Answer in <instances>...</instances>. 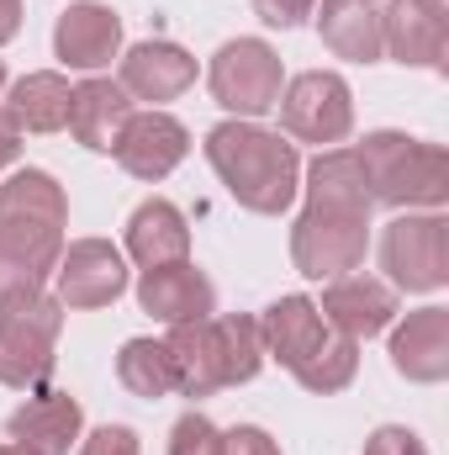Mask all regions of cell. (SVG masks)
Segmentation results:
<instances>
[{
  "label": "cell",
  "mask_w": 449,
  "mask_h": 455,
  "mask_svg": "<svg viewBox=\"0 0 449 455\" xmlns=\"http://www.w3.org/2000/svg\"><path fill=\"white\" fill-rule=\"evenodd\" d=\"M69 202L48 170H16L0 186V291L43 286L64 254Z\"/></svg>",
  "instance_id": "1"
},
{
  "label": "cell",
  "mask_w": 449,
  "mask_h": 455,
  "mask_svg": "<svg viewBox=\"0 0 449 455\" xmlns=\"http://www.w3.org/2000/svg\"><path fill=\"white\" fill-rule=\"evenodd\" d=\"M207 159L223 175L227 196L259 218H280L302 191L296 143H286L280 132H264L254 122H217L207 132Z\"/></svg>",
  "instance_id": "2"
},
{
  "label": "cell",
  "mask_w": 449,
  "mask_h": 455,
  "mask_svg": "<svg viewBox=\"0 0 449 455\" xmlns=\"http://www.w3.org/2000/svg\"><path fill=\"white\" fill-rule=\"evenodd\" d=\"M164 349L175 360V392H185V397H212L223 387L254 381L264 365L259 318H243V313L175 323Z\"/></svg>",
  "instance_id": "3"
},
{
  "label": "cell",
  "mask_w": 449,
  "mask_h": 455,
  "mask_svg": "<svg viewBox=\"0 0 449 455\" xmlns=\"http://www.w3.org/2000/svg\"><path fill=\"white\" fill-rule=\"evenodd\" d=\"M359 170L370 180V202L386 207H445L449 196V154L439 143L407 132H370L359 148Z\"/></svg>",
  "instance_id": "4"
},
{
  "label": "cell",
  "mask_w": 449,
  "mask_h": 455,
  "mask_svg": "<svg viewBox=\"0 0 449 455\" xmlns=\"http://www.w3.org/2000/svg\"><path fill=\"white\" fill-rule=\"evenodd\" d=\"M64 329L59 297L43 286H5L0 291V381L27 392L43 387L53 371V344Z\"/></svg>",
  "instance_id": "5"
},
{
  "label": "cell",
  "mask_w": 449,
  "mask_h": 455,
  "mask_svg": "<svg viewBox=\"0 0 449 455\" xmlns=\"http://www.w3.org/2000/svg\"><path fill=\"white\" fill-rule=\"evenodd\" d=\"M365 243H370V218L343 212V207H307L291 228V259L312 281H338V275L359 270Z\"/></svg>",
  "instance_id": "6"
},
{
  "label": "cell",
  "mask_w": 449,
  "mask_h": 455,
  "mask_svg": "<svg viewBox=\"0 0 449 455\" xmlns=\"http://www.w3.org/2000/svg\"><path fill=\"white\" fill-rule=\"evenodd\" d=\"M207 85L232 116H264L280 101V53L264 37H232L217 48Z\"/></svg>",
  "instance_id": "7"
},
{
  "label": "cell",
  "mask_w": 449,
  "mask_h": 455,
  "mask_svg": "<svg viewBox=\"0 0 449 455\" xmlns=\"http://www.w3.org/2000/svg\"><path fill=\"white\" fill-rule=\"evenodd\" d=\"M381 270L402 291H439L449 281V223L439 212H407L381 238Z\"/></svg>",
  "instance_id": "8"
},
{
  "label": "cell",
  "mask_w": 449,
  "mask_h": 455,
  "mask_svg": "<svg viewBox=\"0 0 449 455\" xmlns=\"http://www.w3.org/2000/svg\"><path fill=\"white\" fill-rule=\"evenodd\" d=\"M275 107H280V122H286L291 138L318 143V148L343 143L349 127H354V96H349V85H343L338 75H328V69L296 75V80L280 91Z\"/></svg>",
  "instance_id": "9"
},
{
  "label": "cell",
  "mask_w": 449,
  "mask_h": 455,
  "mask_svg": "<svg viewBox=\"0 0 449 455\" xmlns=\"http://www.w3.org/2000/svg\"><path fill=\"white\" fill-rule=\"evenodd\" d=\"M53 297L59 307H106L127 291V259L106 238H80L53 265Z\"/></svg>",
  "instance_id": "10"
},
{
  "label": "cell",
  "mask_w": 449,
  "mask_h": 455,
  "mask_svg": "<svg viewBox=\"0 0 449 455\" xmlns=\"http://www.w3.org/2000/svg\"><path fill=\"white\" fill-rule=\"evenodd\" d=\"M381 43L397 64L439 69L449 53V0H391L381 11Z\"/></svg>",
  "instance_id": "11"
},
{
  "label": "cell",
  "mask_w": 449,
  "mask_h": 455,
  "mask_svg": "<svg viewBox=\"0 0 449 455\" xmlns=\"http://www.w3.org/2000/svg\"><path fill=\"white\" fill-rule=\"evenodd\" d=\"M112 154L127 175H138V180H164V175L191 154V132H185L169 112H132Z\"/></svg>",
  "instance_id": "12"
},
{
  "label": "cell",
  "mask_w": 449,
  "mask_h": 455,
  "mask_svg": "<svg viewBox=\"0 0 449 455\" xmlns=\"http://www.w3.org/2000/svg\"><path fill=\"white\" fill-rule=\"evenodd\" d=\"M138 302H143L148 318H159V323L175 329V323L212 318L217 291H212V281H207L191 259H175V265H154V270H143V281H138Z\"/></svg>",
  "instance_id": "13"
},
{
  "label": "cell",
  "mask_w": 449,
  "mask_h": 455,
  "mask_svg": "<svg viewBox=\"0 0 449 455\" xmlns=\"http://www.w3.org/2000/svg\"><path fill=\"white\" fill-rule=\"evenodd\" d=\"M318 313L343 339H370V334H381L397 318V291L386 281H370V275H338L334 286L323 291Z\"/></svg>",
  "instance_id": "14"
},
{
  "label": "cell",
  "mask_w": 449,
  "mask_h": 455,
  "mask_svg": "<svg viewBox=\"0 0 449 455\" xmlns=\"http://www.w3.org/2000/svg\"><path fill=\"white\" fill-rule=\"evenodd\" d=\"M116 48H122V16L112 5L80 0L53 21V53L69 69H101L116 59Z\"/></svg>",
  "instance_id": "15"
},
{
  "label": "cell",
  "mask_w": 449,
  "mask_h": 455,
  "mask_svg": "<svg viewBox=\"0 0 449 455\" xmlns=\"http://www.w3.org/2000/svg\"><path fill=\"white\" fill-rule=\"evenodd\" d=\"M80 429H85V413H80V403L69 392H37L32 403H21L5 419V435L37 455H69Z\"/></svg>",
  "instance_id": "16"
},
{
  "label": "cell",
  "mask_w": 449,
  "mask_h": 455,
  "mask_svg": "<svg viewBox=\"0 0 449 455\" xmlns=\"http://www.w3.org/2000/svg\"><path fill=\"white\" fill-rule=\"evenodd\" d=\"M127 96L138 101H175L180 91L196 85V59L180 48V43H138L127 59H122V80H116Z\"/></svg>",
  "instance_id": "17"
},
{
  "label": "cell",
  "mask_w": 449,
  "mask_h": 455,
  "mask_svg": "<svg viewBox=\"0 0 449 455\" xmlns=\"http://www.w3.org/2000/svg\"><path fill=\"white\" fill-rule=\"evenodd\" d=\"M391 365L407 381H445L449 376V307H418L407 323L391 334Z\"/></svg>",
  "instance_id": "18"
},
{
  "label": "cell",
  "mask_w": 449,
  "mask_h": 455,
  "mask_svg": "<svg viewBox=\"0 0 449 455\" xmlns=\"http://www.w3.org/2000/svg\"><path fill=\"white\" fill-rule=\"evenodd\" d=\"M259 339H264V355H275L286 371H296L318 344L328 339V323H323V313H318L312 297H280V302L264 307Z\"/></svg>",
  "instance_id": "19"
},
{
  "label": "cell",
  "mask_w": 449,
  "mask_h": 455,
  "mask_svg": "<svg viewBox=\"0 0 449 455\" xmlns=\"http://www.w3.org/2000/svg\"><path fill=\"white\" fill-rule=\"evenodd\" d=\"M132 116V96L116 85V80H85L75 85V101H69V132L96 148V154H112L122 127Z\"/></svg>",
  "instance_id": "20"
},
{
  "label": "cell",
  "mask_w": 449,
  "mask_h": 455,
  "mask_svg": "<svg viewBox=\"0 0 449 455\" xmlns=\"http://www.w3.org/2000/svg\"><path fill=\"white\" fill-rule=\"evenodd\" d=\"M127 254H132L143 270L185 259V254H191V228L180 218V207H175V202H159V196L143 202V207L127 218Z\"/></svg>",
  "instance_id": "21"
},
{
  "label": "cell",
  "mask_w": 449,
  "mask_h": 455,
  "mask_svg": "<svg viewBox=\"0 0 449 455\" xmlns=\"http://www.w3.org/2000/svg\"><path fill=\"white\" fill-rule=\"evenodd\" d=\"M318 32H323V43L334 48L338 59H349V64H375L386 53V43H381V11L370 0H323Z\"/></svg>",
  "instance_id": "22"
},
{
  "label": "cell",
  "mask_w": 449,
  "mask_h": 455,
  "mask_svg": "<svg viewBox=\"0 0 449 455\" xmlns=\"http://www.w3.org/2000/svg\"><path fill=\"white\" fill-rule=\"evenodd\" d=\"M307 207H343V212H365L370 218V180L359 170L354 148H323L307 164Z\"/></svg>",
  "instance_id": "23"
},
{
  "label": "cell",
  "mask_w": 449,
  "mask_h": 455,
  "mask_svg": "<svg viewBox=\"0 0 449 455\" xmlns=\"http://www.w3.org/2000/svg\"><path fill=\"white\" fill-rule=\"evenodd\" d=\"M69 101H75V85L64 75L43 69V75H21L11 85V107L5 112H11V122L21 132H59V127H69Z\"/></svg>",
  "instance_id": "24"
},
{
  "label": "cell",
  "mask_w": 449,
  "mask_h": 455,
  "mask_svg": "<svg viewBox=\"0 0 449 455\" xmlns=\"http://www.w3.org/2000/svg\"><path fill=\"white\" fill-rule=\"evenodd\" d=\"M116 376L132 397H148V403L175 392V360H169L164 339H127L116 355Z\"/></svg>",
  "instance_id": "25"
},
{
  "label": "cell",
  "mask_w": 449,
  "mask_h": 455,
  "mask_svg": "<svg viewBox=\"0 0 449 455\" xmlns=\"http://www.w3.org/2000/svg\"><path fill=\"white\" fill-rule=\"evenodd\" d=\"M354 371H359V339H343V334H328V339L318 344L291 376L307 387V392H318V397H328V392H343L349 381H354Z\"/></svg>",
  "instance_id": "26"
},
{
  "label": "cell",
  "mask_w": 449,
  "mask_h": 455,
  "mask_svg": "<svg viewBox=\"0 0 449 455\" xmlns=\"http://www.w3.org/2000/svg\"><path fill=\"white\" fill-rule=\"evenodd\" d=\"M169 455H223V429L207 413H185L169 429Z\"/></svg>",
  "instance_id": "27"
},
{
  "label": "cell",
  "mask_w": 449,
  "mask_h": 455,
  "mask_svg": "<svg viewBox=\"0 0 449 455\" xmlns=\"http://www.w3.org/2000/svg\"><path fill=\"white\" fill-rule=\"evenodd\" d=\"M365 455H429V451H423V440H418L413 429H402V424H381V429L365 440Z\"/></svg>",
  "instance_id": "28"
},
{
  "label": "cell",
  "mask_w": 449,
  "mask_h": 455,
  "mask_svg": "<svg viewBox=\"0 0 449 455\" xmlns=\"http://www.w3.org/2000/svg\"><path fill=\"white\" fill-rule=\"evenodd\" d=\"M80 455H138V435L127 424H106L80 445Z\"/></svg>",
  "instance_id": "29"
},
{
  "label": "cell",
  "mask_w": 449,
  "mask_h": 455,
  "mask_svg": "<svg viewBox=\"0 0 449 455\" xmlns=\"http://www.w3.org/2000/svg\"><path fill=\"white\" fill-rule=\"evenodd\" d=\"M223 455H280V445H275L264 429L238 424V429H227V435H223Z\"/></svg>",
  "instance_id": "30"
},
{
  "label": "cell",
  "mask_w": 449,
  "mask_h": 455,
  "mask_svg": "<svg viewBox=\"0 0 449 455\" xmlns=\"http://www.w3.org/2000/svg\"><path fill=\"white\" fill-rule=\"evenodd\" d=\"M312 5L318 0H254L259 21H270V27H302L312 16Z\"/></svg>",
  "instance_id": "31"
},
{
  "label": "cell",
  "mask_w": 449,
  "mask_h": 455,
  "mask_svg": "<svg viewBox=\"0 0 449 455\" xmlns=\"http://www.w3.org/2000/svg\"><path fill=\"white\" fill-rule=\"evenodd\" d=\"M16 154H21V127L0 107V164H16Z\"/></svg>",
  "instance_id": "32"
},
{
  "label": "cell",
  "mask_w": 449,
  "mask_h": 455,
  "mask_svg": "<svg viewBox=\"0 0 449 455\" xmlns=\"http://www.w3.org/2000/svg\"><path fill=\"white\" fill-rule=\"evenodd\" d=\"M21 32V0H0V43H11Z\"/></svg>",
  "instance_id": "33"
},
{
  "label": "cell",
  "mask_w": 449,
  "mask_h": 455,
  "mask_svg": "<svg viewBox=\"0 0 449 455\" xmlns=\"http://www.w3.org/2000/svg\"><path fill=\"white\" fill-rule=\"evenodd\" d=\"M0 455H37V451H27V445H16V440H11V445H0Z\"/></svg>",
  "instance_id": "34"
},
{
  "label": "cell",
  "mask_w": 449,
  "mask_h": 455,
  "mask_svg": "<svg viewBox=\"0 0 449 455\" xmlns=\"http://www.w3.org/2000/svg\"><path fill=\"white\" fill-rule=\"evenodd\" d=\"M0 85H5V64H0Z\"/></svg>",
  "instance_id": "35"
}]
</instances>
